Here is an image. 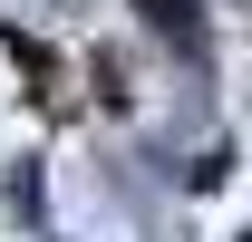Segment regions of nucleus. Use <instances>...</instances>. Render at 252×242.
<instances>
[{"mask_svg": "<svg viewBox=\"0 0 252 242\" xmlns=\"http://www.w3.org/2000/svg\"><path fill=\"white\" fill-rule=\"evenodd\" d=\"M136 10H146V30H156V39H175L185 59H204V20H194V0H136Z\"/></svg>", "mask_w": 252, "mask_h": 242, "instance_id": "f257e3e1", "label": "nucleus"}]
</instances>
